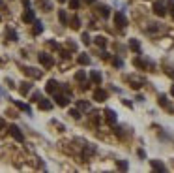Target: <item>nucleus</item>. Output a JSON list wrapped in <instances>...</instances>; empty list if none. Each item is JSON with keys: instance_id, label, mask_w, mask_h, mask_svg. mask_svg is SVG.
<instances>
[{"instance_id": "nucleus-36", "label": "nucleus", "mask_w": 174, "mask_h": 173, "mask_svg": "<svg viewBox=\"0 0 174 173\" xmlns=\"http://www.w3.org/2000/svg\"><path fill=\"white\" fill-rule=\"evenodd\" d=\"M114 66H118V68H122V66H124V62H122L120 58H116V60H114Z\"/></svg>"}, {"instance_id": "nucleus-24", "label": "nucleus", "mask_w": 174, "mask_h": 173, "mask_svg": "<svg viewBox=\"0 0 174 173\" xmlns=\"http://www.w3.org/2000/svg\"><path fill=\"white\" fill-rule=\"evenodd\" d=\"M75 79H77V81H84V79H86V73H84V70H79L77 73H75Z\"/></svg>"}, {"instance_id": "nucleus-17", "label": "nucleus", "mask_w": 174, "mask_h": 173, "mask_svg": "<svg viewBox=\"0 0 174 173\" xmlns=\"http://www.w3.org/2000/svg\"><path fill=\"white\" fill-rule=\"evenodd\" d=\"M90 79H92V83H96V85H99V83H101V73L99 72H92V73H90Z\"/></svg>"}, {"instance_id": "nucleus-10", "label": "nucleus", "mask_w": 174, "mask_h": 173, "mask_svg": "<svg viewBox=\"0 0 174 173\" xmlns=\"http://www.w3.org/2000/svg\"><path fill=\"white\" fill-rule=\"evenodd\" d=\"M154 13H155V15H159V17H163L165 13H167L165 11V4L163 2H155L154 4Z\"/></svg>"}, {"instance_id": "nucleus-3", "label": "nucleus", "mask_w": 174, "mask_h": 173, "mask_svg": "<svg viewBox=\"0 0 174 173\" xmlns=\"http://www.w3.org/2000/svg\"><path fill=\"white\" fill-rule=\"evenodd\" d=\"M38 58H39V62L43 64L45 68H51L53 66V57L51 55H47V53H39L38 55Z\"/></svg>"}, {"instance_id": "nucleus-5", "label": "nucleus", "mask_w": 174, "mask_h": 173, "mask_svg": "<svg viewBox=\"0 0 174 173\" xmlns=\"http://www.w3.org/2000/svg\"><path fill=\"white\" fill-rule=\"evenodd\" d=\"M58 87H60V85H58V83H56V81H54V79H51V81H49V83H47V87H45V91H47L49 94H56V92H58Z\"/></svg>"}, {"instance_id": "nucleus-16", "label": "nucleus", "mask_w": 174, "mask_h": 173, "mask_svg": "<svg viewBox=\"0 0 174 173\" xmlns=\"http://www.w3.org/2000/svg\"><path fill=\"white\" fill-rule=\"evenodd\" d=\"M79 64H82V66H88L90 64V62H92V60H90V57H88V55H84V53H82V55H79Z\"/></svg>"}, {"instance_id": "nucleus-18", "label": "nucleus", "mask_w": 174, "mask_h": 173, "mask_svg": "<svg viewBox=\"0 0 174 173\" xmlns=\"http://www.w3.org/2000/svg\"><path fill=\"white\" fill-rule=\"evenodd\" d=\"M99 13H101L103 19H107L110 15V8H109V6H99Z\"/></svg>"}, {"instance_id": "nucleus-8", "label": "nucleus", "mask_w": 174, "mask_h": 173, "mask_svg": "<svg viewBox=\"0 0 174 173\" xmlns=\"http://www.w3.org/2000/svg\"><path fill=\"white\" fill-rule=\"evenodd\" d=\"M157 102H159V106H161V107L169 109V111H174V107L169 103V100H167V96H165V94H161V96H159V98H157Z\"/></svg>"}, {"instance_id": "nucleus-33", "label": "nucleus", "mask_w": 174, "mask_h": 173, "mask_svg": "<svg viewBox=\"0 0 174 173\" xmlns=\"http://www.w3.org/2000/svg\"><path fill=\"white\" fill-rule=\"evenodd\" d=\"M137 154H138V158H142V160H144V158H146V153H144L142 149H138V153H137Z\"/></svg>"}, {"instance_id": "nucleus-11", "label": "nucleus", "mask_w": 174, "mask_h": 173, "mask_svg": "<svg viewBox=\"0 0 174 173\" xmlns=\"http://www.w3.org/2000/svg\"><path fill=\"white\" fill-rule=\"evenodd\" d=\"M23 72L26 73V75H30V77H41V72H38L36 68H30V66H26V68H23Z\"/></svg>"}, {"instance_id": "nucleus-32", "label": "nucleus", "mask_w": 174, "mask_h": 173, "mask_svg": "<svg viewBox=\"0 0 174 173\" xmlns=\"http://www.w3.org/2000/svg\"><path fill=\"white\" fill-rule=\"evenodd\" d=\"M39 98H41V94H39V92H34V94H32V102H38Z\"/></svg>"}, {"instance_id": "nucleus-29", "label": "nucleus", "mask_w": 174, "mask_h": 173, "mask_svg": "<svg viewBox=\"0 0 174 173\" xmlns=\"http://www.w3.org/2000/svg\"><path fill=\"white\" fill-rule=\"evenodd\" d=\"M135 66H138V68H144V66H146V62H144L142 58H135Z\"/></svg>"}, {"instance_id": "nucleus-40", "label": "nucleus", "mask_w": 174, "mask_h": 173, "mask_svg": "<svg viewBox=\"0 0 174 173\" xmlns=\"http://www.w3.org/2000/svg\"><path fill=\"white\" fill-rule=\"evenodd\" d=\"M170 75H172V77H174V72H170Z\"/></svg>"}, {"instance_id": "nucleus-4", "label": "nucleus", "mask_w": 174, "mask_h": 173, "mask_svg": "<svg viewBox=\"0 0 174 173\" xmlns=\"http://www.w3.org/2000/svg\"><path fill=\"white\" fill-rule=\"evenodd\" d=\"M107 91H103V88H96V91H94V100L96 102H105L107 100Z\"/></svg>"}, {"instance_id": "nucleus-41", "label": "nucleus", "mask_w": 174, "mask_h": 173, "mask_svg": "<svg viewBox=\"0 0 174 173\" xmlns=\"http://www.w3.org/2000/svg\"><path fill=\"white\" fill-rule=\"evenodd\" d=\"M58 2H66V0H58Z\"/></svg>"}, {"instance_id": "nucleus-2", "label": "nucleus", "mask_w": 174, "mask_h": 173, "mask_svg": "<svg viewBox=\"0 0 174 173\" xmlns=\"http://www.w3.org/2000/svg\"><path fill=\"white\" fill-rule=\"evenodd\" d=\"M10 134H11L13 137H15V139H17L19 143H23V141H24V136H23V132H21V130H19V126H15V124H11V126H10Z\"/></svg>"}, {"instance_id": "nucleus-7", "label": "nucleus", "mask_w": 174, "mask_h": 173, "mask_svg": "<svg viewBox=\"0 0 174 173\" xmlns=\"http://www.w3.org/2000/svg\"><path fill=\"white\" fill-rule=\"evenodd\" d=\"M105 119L109 124H113L114 126V122H116V111L114 109H105Z\"/></svg>"}, {"instance_id": "nucleus-6", "label": "nucleus", "mask_w": 174, "mask_h": 173, "mask_svg": "<svg viewBox=\"0 0 174 173\" xmlns=\"http://www.w3.org/2000/svg\"><path fill=\"white\" fill-rule=\"evenodd\" d=\"M38 106H39V109H43V111H49V109H53V102L51 100H45V98H39L38 100Z\"/></svg>"}, {"instance_id": "nucleus-1", "label": "nucleus", "mask_w": 174, "mask_h": 173, "mask_svg": "<svg viewBox=\"0 0 174 173\" xmlns=\"http://www.w3.org/2000/svg\"><path fill=\"white\" fill-rule=\"evenodd\" d=\"M114 25L118 26V28H124V26L127 25V17L124 15L122 11H116L114 13Z\"/></svg>"}, {"instance_id": "nucleus-35", "label": "nucleus", "mask_w": 174, "mask_h": 173, "mask_svg": "<svg viewBox=\"0 0 174 173\" xmlns=\"http://www.w3.org/2000/svg\"><path fill=\"white\" fill-rule=\"evenodd\" d=\"M67 47H69V49H71V51H75V49H77V45H75L73 41H67Z\"/></svg>"}, {"instance_id": "nucleus-27", "label": "nucleus", "mask_w": 174, "mask_h": 173, "mask_svg": "<svg viewBox=\"0 0 174 173\" xmlns=\"http://www.w3.org/2000/svg\"><path fill=\"white\" fill-rule=\"evenodd\" d=\"M69 115H71L73 119H81V111H79V109H71V111H69Z\"/></svg>"}, {"instance_id": "nucleus-15", "label": "nucleus", "mask_w": 174, "mask_h": 173, "mask_svg": "<svg viewBox=\"0 0 174 173\" xmlns=\"http://www.w3.org/2000/svg\"><path fill=\"white\" fill-rule=\"evenodd\" d=\"M129 49H133L137 55L141 53V43H138V40H133V38L129 40Z\"/></svg>"}, {"instance_id": "nucleus-26", "label": "nucleus", "mask_w": 174, "mask_h": 173, "mask_svg": "<svg viewBox=\"0 0 174 173\" xmlns=\"http://www.w3.org/2000/svg\"><path fill=\"white\" fill-rule=\"evenodd\" d=\"M79 6H81V0H69V8L71 10H79Z\"/></svg>"}, {"instance_id": "nucleus-12", "label": "nucleus", "mask_w": 174, "mask_h": 173, "mask_svg": "<svg viewBox=\"0 0 174 173\" xmlns=\"http://www.w3.org/2000/svg\"><path fill=\"white\" fill-rule=\"evenodd\" d=\"M150 164H152V169H155V171H167V166L159 160H152Z\"/></svg>"}, {"instance_id": "nucleus-20", "label": "nucleus", "mask_w": 174, "mask_h": 173, "mask_svg": "<svg viewBox=\"0 0 174 173\" xmlns=\"http://www.w3.org/2000/svg\"><path fill=\"white\" fill-rule=\"evenodd\" d=\"M41 32H43V25L34 19V34H41Z\"/></svg>"}, {"instance_id": "nucleus-19", "label": "nucleus", "mask_w": 174, "mask_h": 173, "mask_svg": "<svg viewBox=\"0 0 174 173\" xmlns=\"http://www.w3.org/2000/svg\"><path fill=\"white\" fill-rule=\"evenodd\" d=\"M94 41H96V45H97V47H101V49H105V45H107V40L103 38V36H97V38H96Z\"/></svg>"}, {"instance_id": "nucleus-21", "label": "nucleus", "mask_w": 174, "mask_h": 173, "mask_svg": "<svg viewBox=\"0 0 174 173\" xmlns=\"http://www.w3.org/2000/svg\"><path fill=\"white\" fill-rule=\"evenodd\" d=\"M58 19H60V23H62V25H67V13H66L64 10H60V11H58Z\"/></svg>"}, {"instance_id": "nucleus-34", "label": "nucleus", "mask_w": 174, "mask_h": 173, "mask_svg": "<svg viewBox=\"0 0 174 173\" xmlns=\"http://www.w3.org/2000/svg\"><path fill=\"white\" fill-rule=\"evenodd\" d=\"M49 45H51V47H53V49H60V45L56 43V41H49Z\"/></svg>"}, {"instance_id": "nucleus-22", "label": "nucleus", "mask_w": 174, "mask_h": 173, "mask_svg": "<svg viewBox=\"0 0 174 173\" xmlns=\"http://www.w3.org/2000/svg\"><path fill=\"white\" fill-rule=\"evenodd\" d=\"M71 28H75V30H79V28H81V19H79L77 15L71 19Z\"/></svg>"}, {"instance_id": "nucleus-9", "label": "nucleus", "mask_w": 174, "mask_h": 173, "mask_svg": "<svg viewBox=\"0 0 174 173\" xmlns=\"http://www.w3.org/2000/svg\"><path fill=\"white\" fill-rule=\"evenodd\" d=\"M34 19H36V13H34V10H26L24 13H23V21L24 23H34Z\"/></svg>"}, {"instance_id": "nucleus-37", "label": "nucleus", "mask_w": 174, "mask_h": 173, "mask_svg": "<svg viewBox=\"0 0 174 173\" xmlns=\"http://www.w3.org/2000/svg\"><path fill=\"white\" fill-rule=\"evenodd\" d=\"M84 2H86V4H94V2H96V0H84Z\"/></svg>"}, {"instance_id": "nucleus-38", "label": "nucleus", "mask_w": 174, "mask_h": 173, "mask_svg": "<svg viewBox=\"0 0 174 173\" xmlns=\"http://www.w3.org/2000/svg\"><path fill=\"white\" fill-rule=\"evenodd\" d=\"M170 94H172V96H174V85H172V88H170Z\"/></svg>"}, {"instance_id": "nucleus-23", "label": "nucleus", "mask_w": 174, "mask_h": 173, "mask_svg": "<svg viewBox=\"0 0 174 173\" xmlns=\"http://www.w3.org/2000/svg\"><path fill=\"white\" fill-rule=\"evenodd\" d=\"M116 166H118V169H120V171H126V169L129 168L126 160H118V162H116Z\"/></svg>"}, {"instance_id": "nucleus-28", "label": "nucleus", "mask_w": 174, "mask_h": 173, "mask_svg": "<svg viewBox=\"0 0 174 173\" xmlns=\"http://www.w3.org/2000/svg\"><path fill=\"white\" fill-rule=\"evenodd\" d=\"M8 38H10L11 41H17V34H15V30H8Z\"/></svg>"}, {"instance_id": "nucleus-25", "label": "nucleus", "mask_w": 174, "mask_h": 173, "mask_svg": "<svg viewBox=\"0 0 174 173\" xmlns=\"http://www.w3.org/2000/svg\"><path fill=\"white\" fill-rule=\"evenodd\" d=\"M15 106H17L19 109H23V111H26V113H30V107L26 106V103H23V102H15Z\"/></svg>"}, {"instance_id": "nucleus-31", "label": "nucleus", "mask_w": 174, "mask_h": 173, "mask_svg": "<svg viewBox=\"0 0 174 173\" xmlns=\"http://www.w3.org/2000/svg\"><path fill=\"white\" fill-rule=\"evenodd\" d=\"M82 41H84V45H88L90 43V36H88V34L84 32V34H82Z\"/></svg>"}, {"instance_id": "nucleus-13", "label": "nucleus", "mask_w": 174, "mask_h": 173, "mask_svg": "<svg viewBox=\"0 0 174 173\" xmlns=\"http://www.w3.org/2000/svg\"><path fill=\"white\" fill-rule=\"evenodd\" d=\"M54 100H56V103H58V106H62V107L69 103V98H67V96H64V94H56V96H54Z\"/></svg>"}, {"instance_id": "nucleus-14", "label": "nucleus", "mask_w": 174, "mask_h": 173, "mask_svg": "<svg viewBox=\"0 0 174 173\" xmlns=\"http://www.w3.org/2000/svg\"><path fill=\"white\" fill-rule=\"evenodd\" d=\"M30 88H32V83L24 81V83H21V87H19V92H21V94H28V92H30Z\"/></svg>"}, {"instance_id": "nucleus-30", "label": "nucleus", "mask_w": 174, "mask_h": 173, "mask_svg": "<svg viewBox=\"0 0 174 173\" xmlns=\"http://www.w3.org/2000/svg\"><path fill=\"white\" fill-rule=\"evenodd\" d=\"M79 107L81 109H90V103L88 102H79Z\"/></svg>"}, {"instance_id": "nucleus-39", "label": "nucleus", "mask_w": 174, "mask_h": 173, "mask_svg": "<svg viewBox=\"0 0 174 173\" xmlns=\"http://www.w3.org/2000/svg\"><path fill=\"white\" fill-rule=\"evenodd\" d=\"M172 17H174V6H172Z\"/></svg>"}]
</instances>
